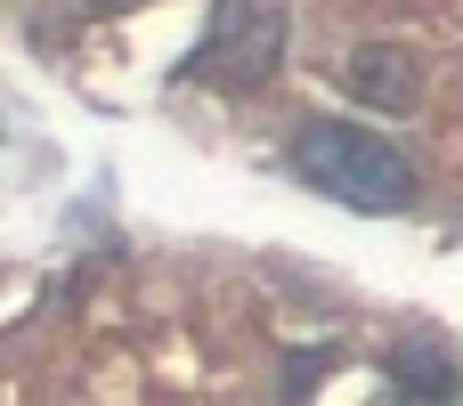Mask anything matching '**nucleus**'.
Wrapping results in <instances>:
<instances>
[{"label":"nucleus","mask_w":463,"mask_h":406,"mask_svg":"<svg viewBox=\"0 0 463 406\" xmlns=\"http://www.w3.org/2000/svg\"><path fill=\"white\" fill-rule=\"evenodd\" d=\"M350 98H366L374 114H415L423 106V57L407 41H366L350 57Z\"/></svg>","instance_id":"nucleus-3"},{"label":"nucleus","mask_w":463,"mask_h":406,"mask_svg":"<svg viewBox=\"0 0 463 406\" xmlns=\"http://www.w3.org/2000/svg\"><path fill=\"white\" fill-rule=\"evenodd\" d=\"M293 163L309 187H326L334 203L350 212H407L415 203V163L383 138V130H358V122H301L293 130Z\"/></svg>","instance_id":"nucleus-1"},{"label":"nucleus","mask_w":463,"mask_h":406,"mask_svg":"<svg viewBox=\"0 0 463 406\" xmlns=\"http://www.w3.org/2000/svg\"><path fill=\"white\" fill-rule=\"evenodd\" d=\"M277 65H285V0H220V8H212V33H203L195 57L179 65V81L252 98Z\"/></svg>","instance_id":"nucleus-2"},{"label":"nucleus","mask_w":463,"mask_h":406,"mask_svg":"<svg viewBox=\"0 0 463 406\" xmlns=\"http://www.w3.org/2000/svg\"><path fill=\"white\" fill-rule=\"evenodd\" d=\"M391 382H399V391H415V399H439V391H456V374H448V366H431V350H407V358H391Z\"/></svg>","instance_id":"nucleus-4"},{"label":"nucleus","mask_w":463,"mask_h":406,"mask_svg":"<svg viewBox=\"0 0 463 406\" xmlns=\"http://www.w3.org/2000/svg\"><path fill=\"white\" fill-rule=\"evenodd\" d=\"M98 8H106V16H122V8H138V0H98Z\"/></svg>","instance_id":"nucleus-5"}]
</instances>
